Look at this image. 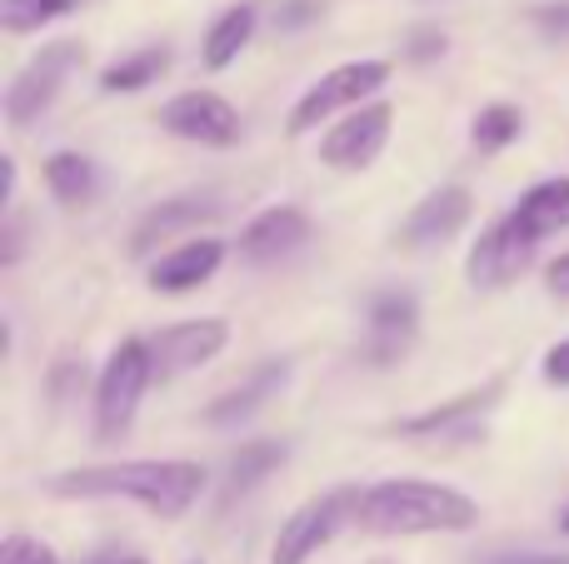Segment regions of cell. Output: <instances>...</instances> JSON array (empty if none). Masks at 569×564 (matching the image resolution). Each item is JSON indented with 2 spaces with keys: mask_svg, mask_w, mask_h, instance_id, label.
<instances>
[{
  "mask_svg": "<svg viewBox=\"0 0 569 564\" xmlns=\"http://www.w3.org/2000/svg\"><path fill=\"white\" fill-rule=\"evenodd\" d=\"M355 525L370 535H465L480 525V505L435 480H380L360 490Z\"/></svg>",
  "mask_w": 569,
  "mask_h": 564,
  "instance_id": "2",
  "label": "cell"
},
{
  "mask_svg": "<svg viewBox=\"0 0 569 564\" xmlns=\"http://www.w3.org/2000/svg\"><path fill=\"white\" fill-rule=\"evenodd\" d=\"M80 385H86V360L66 350V355H60L56 365L46 370V390H50V400H56V405H66V400L76 395Z\"/></svg>",
  "mask_w": 569,
  "mask_h": 564,
  "instance_id": "25",
  "label": "cell"
},
{
  "mask_svg": "<svg viewBox=\"0 0 569 564\" xmlns=\"http://www.w3.org/2000/svg\"><path fill=\"white\" fill-rule=\"evenodd\" d=\"M445 50H450V40H445L440 26H415L410 40H405V60H415V66H430V60H440Z\"/></svg>",
  "mask_w": 569,
  "mask_h": 564,
  "instance_id": "27",
  "label": "cell"
},
{
  "mask_svg": "<svg viewBox=\"0 0 569 564\" xmlns=\"http://www.w3.org/2000/svg\"><path fill=\"white\" fill-rule=\"evenodd\" d=\"M110 564H146L140 555H120V560H110Z\"/></svg>",
  "mask_w": 569,
  "mask_h": 564,
  "instance_id": "34",
  "label": "cell"
},
{
  "mask_svg": "<svg viewBox=\"0 0 569 564\" xmlns=\"http://www.w3.org/2000/svg\"><path fill=\"white\" fill-rule=\"evenodd\" d=\"M0 240H6V245H0V265H16L20 250H26V225H20L16 210L6 215V230H0Z\"/></svg>",
  "mask_w": 569,
  "mask_h": 564,
  "instance_id": "30",
  "label": "cell"
},
{
  "mask_svg": "<svg viewBox=\"0 0 569 564\" xmlns=\"http://www.w3.org/2000/svg\"><path fill=\"white\" fill-rule=\"evenodd\" d=\"M196 564H200V560H196Z\"/></svg>",
  "mask_w": 569,
  "mask_h": 564,
  "instance_id": "37",
  "label": "cell"
},
{
  "mask_svg": "<svg viewBox=\"0 0 569 564\" xmlns=\"http://www.w3.org/2000/svg\"><path fill=\"white\" fill-rule=\"evenodd\" d=\"M160 130L180 140H196V145H210V150H226L240 140V110L230 105L226 95L216 90H180L160 105Z\"/></svg>",
  "mask_w": 569,
  "mask_h": 564,
  "instance_id": "10",
  "label": "cell"
},
{
  "mask_svg": "<svg viewBox=\"0 0 569 564\" xmlns=\"http://www.w3.org/2000/svg\"><path fill=\"white\" fill-rule=\"evenodd\" d=\"M355 510H360V490H330V495L305 500V505L280 525L270 564H305L320 545H330V535L345 525V520H355Z\"/></svg>",
  "mask_w": 569,
  "mask_h": 564,
  "instance_id": "7",
  "label": "cell"
},
{
  "mask_svg": "<svg viewBox=\"0 0 569 564\" xmlns=\"http://www.w3.org/2000/svg\"><path fill=\"white\" fill-rule=\"evenodd\" d=\"M256 20L260 10L250 6V0H240V6H230L226 16L216 20V26L206 30V46H200V56H206L210 70H226L240 60V50L250 46V36H256Z\"/></svg>",
  "mask_w": 569,
  "mask_h": 564,
  "instance_id": "19",
  "label": "cell"
},
{
  "mask_svg": "<svg viewBox=\"0 0 569 564\" xmlns=\"http://www.w3.org/2000/svg\"><path fill=\"white\" fill-rule=\"evenodd\" d=\"M545 380L550 385H560V390H569V340H560V345H550L545 350Z\"/></svg>",
  "mask_w": 569,
  "mask_h": 564,
  "instance_id": "31",
  "label": "cell"
},
{
  "mask_svg": "<svg viewBox=\"0 0 569 564\" xmlns=\"http://www.w3.org/2000/svg\"><path fill=\"white\" fill-rule=\"evenodd\" d=\"M375 564H390V560H375Z\"/></svg>",
  "mask_w": 569,
  "mask_h": 564,
  "instance_id": "36",
  "label": "cell"
},
{
  "mask_svg": "<svg viewBox=\"0 0 569 564\" xmlns=\"http://www.w3.org/2000/svg\"><path fill=\"white\" fill-rule=\"evenodd\" d=\"M166 70H170V50L166 46L130 50V56L110 60V66L100 70V90H106V95H136V90H146L150 80H160Z\"/></svg>",
  "mask_w": 569,
  "mask_h": 564,
  "instance_id": "20",
  "label": "cell"
},
{
  "mask_svg": "<svg viewBox=\"0 0 569 564\" xmlns=\"http://www.w3.org/2000/svg\"><path fill=\"white\" fill-rule=\"evenodd\" d=\"M284 455H290V450H284V440H246V445L230 455V490H226V495L236 500V495H246V490H256L270 470L284 465Z\"/></svg>",
  "mask_w": 569,
  "mask_h": 564,
  "instance_id": "22",
  "label": "cell"
},
{
  "mask_svg": "<svg viewBox=\"0 0 569 564\" xmlns=\"http://www.w3.org/2000/svg\"><path fill=\"white\" fill-rule=\"evenodd\" d=\"M150 380H156V360H150V345H146V340H120V345L110 350V360H106V370H100V380H96V435H100V440L126 435Z\"/></svg>",
  "mask_w": 569,
  "mask_h": 564,
  "instance_id": "5",
  "label": "cell"
},
{
  "mask_svg": "<svg viewBox=\"0 0 569 564\" xmlns=\"http://www.w3.org/2000/svg\"><path fill=\"white\" fill-rule=\"evenodd\" d=\"M545 275H550V290H555V295L569 300V250H565L560 260H550V270H545Z\"/></svg>",
  "mask_w": 569,
  "mask_h": 564,
  "instance_id": "33",
  "label": "cell"
},
{
  "mask_svg": "<svg viewBox=\"0 0 569 564\" xmlns=\"http://www.w3.org/2000/svg\"><path fill=\"white\" fill-rule=\"evenodd\" d=\"M80 66H86V46H80V40H50V46H40L36 56L16 70V80L6 85V120L16 130L40 120L56 105V95L66 90V80L76 75Z\"/></svg>",
  "mask_w": 569,
  "mask_h": 564,
  "instance_id": "4",
  "label": "cell"
},
{
  "mask_svg": "<svg viewBox=\"0 0 569 564\" xmlns=\"http://www.w3.org/2000/svg\"><path fill=\"white\" fill-rule=\"evenodd\" d=\"M475 215V195L465 185H440L420 200V205L405 215V225L395 230V245L400 250H430L455 240Z\"/></svg>",
  "mask_w": 569,
  "mask_h": 564,
  "instance_id": "13",
  "label": "cell"
},
{
  "mask_svg": "<svg viewBox=\"0 0 569 564\" xmlns=\"http://www.w3.org/2000/svg\"><path fill=\"white\" fill-rule=\"evenodd\" d=\"M530 260H535V240L515 225V215H505L470 245L465 275H470V285H480V290H505L510 280H520L525 270H530Z\"/></svg>",
  "mask_w": 569,
  "mask_h": 564,
  "instance_id": "11",
  "label": "cell"
},
{
  "mask_svg": "<svg viewBox=\"0 0 569 564\" xmlns=\"http://www.w3.org/2000/svg\"><path fill=\"white\" fill-rule=\"evenodd\" d=\"M70 10H76V0H0V26L10 36H30V30L50 26V20L70 16Z\"/></svg>",
  "mask_w": 569,
  "mask_h": 564,
  "instance_id": "24",
  "label": "cell"
},
{
  "mask_svg": "<svg viewBox=\"0 0 569 564\" xmlns=\"http://www.w3.org/2000/svg\"><path fill=\"white\" fill-rule=\"evenodd\" d=\"M46 185H50V195H56L60 205H86V200L96 195V185H100L96 160L80 155V150H56V155L46 160Z\"/></svg>",
  "mask_w": 569,
  "mask_h": 564,
  "instance_id": "21",
  "label": "cell"
},
{
  "mask_svg": "<svg viewBox=\"0 0 569 564\" xmlns=\"http://www.w3.org/2000/svg\"><path fill=\"white\" fill-rule=\"evenodd\" d=\"M150 345V360H156V375H186V370H200L230 345V325L220 315H200V320H180V325L160 330Z\"/></svg>",
  "mask_w": 569,
  "mask_h": 564,
  "instance_id": "12",
  "label": "cell"
},
{
  "mask_svg": "<svg viewBox=\"0 0 569 564\" xmlns=\"http://www.w3.org/2000/svg\"><path fill=\"white\" fill-rule=\"evenodd\" d=\"M216 215H220V200L210 195V190H200V195H170V200H160V205L146 210V215L136 220V230H130V255L146 260L150 250L160 245V240L190 235V230L210 225Z\"/></svg>",
  "mask_w": 569,
  "mask_h": 564,
  "instance_id": "15",
  "label": "cell"
},
{
  "mask_svg": "<svg viewBox=\"0 0 569 564\" xmlns=\"http://www.w3.org/2000/svg\"><path fill=\"white\" fill-rule=\"evenodd\" d=\"M395 130V105L390 100H370V105L350 110L345 120H335L320 135V160L330 170H370L380 160V150L390 145Z\"/></svg>",
  "mask_w": 569,
  "mask_h": 564,
  "instance_id": "9",
  "label": "cell"
},
{
  "mask_svg": "<svg viewBox=\"0 0 569 564\" xmlns=\"http://www.w3.org/2000/svg\"><path fill=\"white\" fill-rule=\"evenodd\" d=\"M505 385H510L505 375L480 380V385L460 390V395L440 400V405L420 410V415L395 420V435H405V440H450V435H455V440H470V435H475V425H480V420L490 415L495 405H500Z\"/></svg>",
  "mask_w": 569,
  "mask_h": 564,
  "instance_id": "8",
  "label": "cell"
},
{
  "mask_svg": "<svg viewBox=\"0 0 569 564\" xmlns=\"http://www.w3.org/2000/svg\"><path fill=\"white\" fill-rule=\"evenodd\" d=\"M415 335H420V300L410 290H380L365 310V335H360V360L370 370H390L410 355Z\"/></svg>",
  "mask_w": 569,
  "mask_h": 564,
  "instance_id": "6",
  "label": "cell"
},
{
  "mask_svg": "<svg viewBox=\"0 0 569 564\" xmlns=\"http://www.w3.org/2000/svg\"><path fill=\"white\" fill-rule=\"evenodd\" d=\"M284 380H290V360H260V365L250 370L240 385H230L226 395L210 400V405H206V425H240V420L256 415V410L276 395Z\"/></svg>",
  "mask_w": 569,
  "mask_h": 564,
  "instance_id": "17",
  "label": "cell"
},
{
  "mask_svg": "<svg viewBox=\"0 0 569 564\" xmlns=\"http://www.w3.org/2000/svg\"><path fill=\"white\" fill-rule=\"evenodd\" d=\"M56 500H136L156 520H180L206 495V465L196 460H116L80 465L46 480Z\"/></svg>",
  "mask_w": 569,
  "mask_h": 564,
  "instance_id": "1",
  "label": "cell"
},
{
  "mask_svg": "<svg viewBox=\"0 0 569 564\" xmlns=\"http://www.w3.org/2000/svg\"><path fill=\"white\" fill-rule=\"evenodd\" d=\"M0 564H60V555L36 535H6L0 540Z\"/></svg>",
  "mask_w": 569,
  "mask_h": 564,
  "instance_id": "26",
  "label": "cell"
},
{
  "mask_svg": "<svg viewBox=\"0 0 569 564\" xmlns=\"http://www.w3.org/2000/svg\"><path fill=\"white\" fill-rule=\"evenodd\" d=\"M485 564H569V555H555V550H510V555H485Z\"/></svg>",
  "mask_w": 569,
  "mask_h": 564,
  "instance_id": "32",
  "label": "cell"
},
{
  "mask_svg": "<svg viewBox=\"0 0 569 564\" xmlns=\"http://www.w3.org/2000/svg\"><path fill=\"white\" fill-rule=\"evenodd\" d=\"M320 16H325V0H284V6L276 10V26L280 30H305Z\"/></svg>",
  "mask_w": 569,
  "mask_h": 564,
  "instance_id": "28",
  "label": "cell"
},
{
  "mask_svg": "<svg viewBox=\"0 0 569 564\" xmlns=\"http://www.w3.org/2000/svg\"><path fill=\"white\" fill-rule=\"evenodd\" d=\"M530 20H535V26H540L550 40H569V0H550V6H540Z\"/></svg>",
  "mask_w": 569,
  "mask_h": 564,
  "instance_id": "29",
  "label": "cell"
},
{
  "mask_svg": "<svg viewBox=\"0 0 569 564\" xmlns=\"http://www.w3.org/2000/svg\"><path fill=\"white\" fill-rule=\"evenodd\" d=\"M310 240V215L300 205H270L240 230V255L250 265H280Z\"/></svg>",
  "mask_w": 569,
  "mask_h": 564,
  "instance_id": "16",
  "label": "cell"
},
{
  "mask_svg": "<svg viewBox=\"0 0 569 564\" xmlns=\"http://www.w3.org/2000/svg\"><path fill=\"white\" fill-rule=\"evenodd\" d=\"M220 265H226V240H216V235L180 240L176 250L150 260V290H156V295H190V290H200L206 280H216Z\"/></svg>",
  "mask_w": 569,
  "mask_h": 564,
  "instance_id": "14",
  "label": "cell"
},
{
  "mask_svg": "<svg viewBox=\"0 0 569 564\" xmlns=\"http://www.w3.org/2000/svg\"><path fill=\"white\" fill-rule=\"evenodd\" d=\"M560 530H565V535H569V505H565V515H560Z\"/></svg>",
  "mask_w": 569,
  "mask_h": 564,
  "instance_id": "35",
  "label": "cell"
},
{
  "mask_svg": "<svg viewBox=\"0 0 569 564\" xmlns=\"http://www.w3.org/2000/svg\"><path fill=\"white\" fill-rule=\"evenodd\" d=\"M520 135H525V110L510 105V100L480 105V115H475V125H470V145L480 150V155H495V150L515 145Z\"/></svg>",
  "mask_w": 569,
  "mask_h": 564,
  "instance_id": "23",
  "label": "cell"
},
{
  "mask_svg": "<svg viewBox=\"0 0 569 564\" xmlns=\"http://www.w3.org/2000/svg\"><path fill=\"white\" fill-rule=\"evenodd\" d=\"M510 215L535 245L569 230V175H550V180H540V185H530Z\"/></svg>",
  "mask_w": 569,
  "mask_h": 564,
  "instance_id": "18",
  "label": "cell"
},
{
  "mask_svg": "<svg viewBox=\"0 0 569 564\" xmlns=\"http://www.w3.org/2000/svg\"><path fill=\"white\" fill-rule=\"evenodd\" d=\"M385 80H390V60H345V66L325 70L290 110V135H310L320 130V120H335V115H350V110L370 105V95H380Z\"/></svg>",
  "mask_w": 569,
  "mask_h": 564,
  "instance_id": "3",
  "label": "cell"
}]
</instances>
